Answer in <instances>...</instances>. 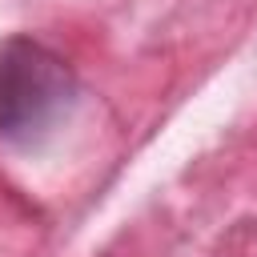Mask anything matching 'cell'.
I'll return each instance as SVG.
<instances>
[{"label":"cell","instance_id":"1","mask_svg":"<svg viewBox=\"0 0 257 257\" xmlns=\"http://www.w3.org/2000/svg\"><path fill=\"white\" fill-rule=\"evenodd\" d=\"M76 104L72 68L44 44L16 36L0 48V141L40 145Z\"/></svg>","mask_w":257,"mask_h":257}]
</instances>
